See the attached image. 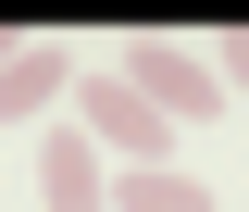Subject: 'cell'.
I'll return each mask as SVG.
<instances>
[{"label":"cell","instance_id":"cell-3","mask_svg":"<svg viewBox=\"0 0 249 212\" xmlns=\"http://www.w3.org/2000/svg\"><path fill=\"white\" fill-rule=\"evenodd\" d=\"M37 212H112V187H100V137H88V125H37Z\"/></svg>","mask_w":249,"mask_h":212},{"label":"cell","instance_id":"cell-6","mask_svg":"<svg viewBox=\"0 0 249 212\" xmlns=\"http://www.w3.org/2000/svg\"><path fill=\"white\" fill-rule=\"evenodd\" d=\"M212 75H224V88H249V25H224V50H212Z\"/></svg>","mask_w":249,"mask_h":212},{"label":"cell","instance_id":"cell-5","mask_svg":"<svg viewBox=\"0 0 249 212\" xmlns=\"http://www.w3.org/2000/svg\"><path fill=\"white\" fill-rule=\"evenodd\" d=\"M112 212H212V187L187 175V162H124V187H112Z\"/></svg>","mask_w":249,"mask_h":212},{"label":"cell","instance_id":"cell-1","mask_svg":"<svg viewBox=\"0 0 249 212\" xmlns=\"http://www.w3.org/2000/svg\"><path fill=\"white\" fill-rule=\"evenodd\" d=\"M124 88L150 100V113H175V125H212L224 100H237L212 62H199V50H175V38H137V50H124Z\"/></svg>","mask_w":249,"mask_h":212},{"label":"cell","instance_id":"cell-7","mask_svg":"<svg viewBox=\"0 0 249 212\" xmlns=\"http://www.w3.org/2000/svg\"><path fill=\"white\" fill-rule=\"evenodd\" d=\"M13 50H25V38H13V25H0V62H13Z\"/></svg>","mask_w":249,"mask_h":212},{"label":"cell","instance_id":"cell-2","mask_svg":"<svg viewBox=\"0 0 249 212\" xmlns=\"http://www.w3.org/2000/svg\"><path fill=\"white\" fill-rule=\"evenodd\" d=\"M75 113H88L100 150H124V162H175V113H150V100L124 88V62H112V75H75Z\"/></svg>","mask_w":249,"mask_h":212},{"label":"cell","instance_id":"cell-4","mask_svg":"<svg viewBox=\"0 0 249 212\" xmlns=\"http://www.w3.org/2000/svg\"><path fill=\"white\" fill-rule=\"evenodd\" d=\"M62 88H75V50H62V38H25V50L0 62V125H25V113H50Z\"/></svg>","mask_w":249,"mask_h":212}]
</instances>
